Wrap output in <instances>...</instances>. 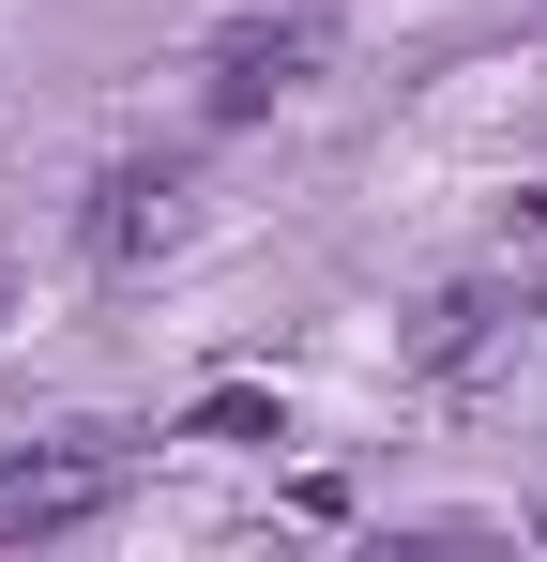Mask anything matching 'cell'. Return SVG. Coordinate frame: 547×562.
Returning <instances> with one entry per match:
<instances>
[{"mask_svg": "<svg viewBox=\"0 0 547 562\" xmlns=\"http://www.w3.org/2000/svg\"><path fill=\"white\" fill-rule=\"evenodd\" d=\"M107 502H122V441H31V457H0V548H46Z\"/></svg>", "mask_w": 547, "mask_h": 562, "instance_id": "obj_1", "label": "cell"}, {"mask_svg": "<svg viewBox=\"0 0 547 562\" xmlns=\"http://www.w3.org/2000/svg\"><path fill=\"white\" fill-rule=\"evenodd\" d=\"M304 61H320V0H289V15H244V31L213 46V122H259L274 92H304Z\"/></svg>", "mask_w": 547, "mask_h": 562, "instance_id": "obj_2", "label": "cell"}, {"mask_svg": "<svg viewBox=\"0 0 547 562\" xmlns=\"http://www.w3.org/2000/svg\"><path fill=\"white\" fill-rule=\"evenodd\" d=\"M137 244H168V168H122L91 213V259H137Z\"/></svg>", "mask_w": 547, "mask_h": 562, "instance_id": "obj_3", "label": "cell"}]
</instances>
